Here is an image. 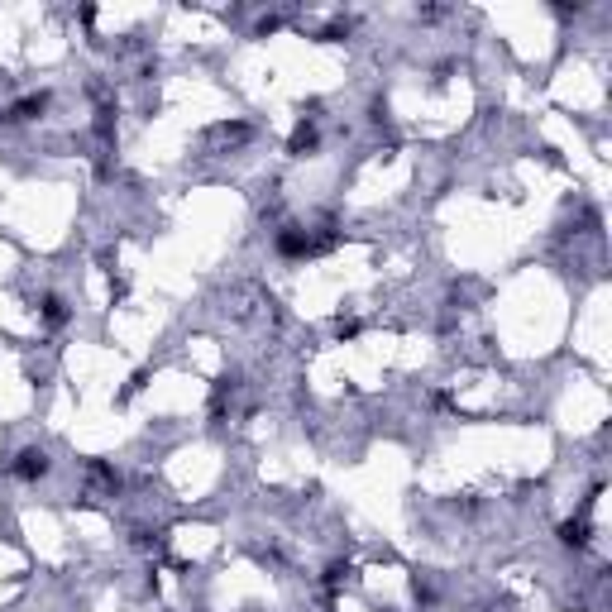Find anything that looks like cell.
Masks as SVG:
<instances>
[{
	"label": "cell",
	"mask_w": 612,
	"mask_h": 612,
	"mask_svg": "<svg viewBox=\"0 0 612 612\" xmlns=\"http://www.w3.org/2000/svg\"><path fill=\"white\" fill-rule=\"evenodd\" d=\"M20 459H25V464H20V474H25V479H34V474H43V469H48V454H43V450H29V454H20Z\"/></svg>",
	"instance_id": "obj_1"
}]
</instances>
